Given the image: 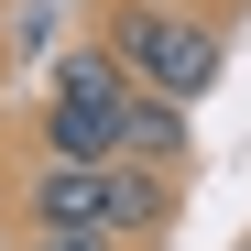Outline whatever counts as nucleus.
I'll return each instance as SVG.
<instances>
[{
    "label": "nucleus",
    "instance_id": "nucleus-1",
    "mask_svg": "<svg viewBox=\"0 0 251 251\" xmlns=\"http://www.w3.org/2000/svg\"><path fill=\"white\" fill-rule=\"evenodd\" d=\"M99 44L131 66V88H153V99H186V109H197L207 88H219V66H229V22L175 11V0H109Z\"/></svg>",
    "mask_w": 251,
    "mask_h": 251
},
{
    "label": "nucleus",
    "instance_id": "nucleus-2",
    "mask_svg": "<svg viewBox=\"0 0 251 251\" xmlns=\"http://www.w3.org/2000/svg\"><path fill=\"white\" fill-rule=\"evenodd\" d=\"M22 219L33 229H109V164H33L22 175Z\"/></svg>",
    "mask_w": 251,
    "mask_h": 251
},
{
    "label": "nucleus",
    "instance_id": "nucleus-3",
    "mask_svg": "<svg viewBox=\"0 0 251 251\" xmlns=\"http://www.w3.org/2000/svg\"><path fill=\"white\" fill-rule=\"evenodd\" d=\"M175 186H186V175L109 153V229H120V240H153V229H175Z\"/></svg>",
    "mask_w": 251,
    "mask_h": 251
},
{
    "label": "nucleus",
    "instance_id": "nucleus-4",
    "mask_svg": "<svg viewBox=\"0 0 251 251\" xmlns=\"http://www.w3.org/2000/svg\"><path fill=\"white\" fill-rule=\"evenodd\" d=\"M120 153H131V164H164V175H186V99L131 88V109H120Z\"/></svg>",
    "mask_w": 251,
    "mask_h": 251
},
{
    "label": "nucleus",
    "instance_id": "nucleus-5",
    "mask_svg": "<svg viewBox=\"0 0 251 251\" xmlns=\"http://www.w3.org/2000/svg\"><path fill=\"white\" fill-rule=\"evenodd\" d=\"M44 153H55V164H109V153H120V109L44 99Z\"/></svg>",
    "mask_w": 251,
    "mask_h": 251
},
{
    "label": "nucleus",
    "instance_id": "nucleus-6",
    "mask_svg": "<svg viewBox=\"0 0 251 251\" xmlns=\"http://www.w3.org/2000/svg\"><path fill=\"white\" fill-rule=\"evenodd\" d=\"M44 99H88V109H131V66H120L109 44H76V55H55V88Z\"/></svg>",
    "mask_w": 251,
    "mask_h": 251
},
{
    "label": "nucleus",
    "instance_id": "nucleus-7",
    "mask_svg": "<svg viewBox=\"0 0 251 251\" xmlns=\"http://www.w3.org/2000/svg\"><path fill=\"white\" fill-rule=\"evenodd\" d=\"M22 251H120V229H33Z\"/></svg>",
    "mask_w": 251,
    "mask_h": 251
},
{
    "label": "nucleus",
    "instance_id": "nucleus-8",
    "mask_svg": "<svg viewBox=\"0 0 251 251\" xmlns=\"http://www.w3.org/2000/svg\"><path fill=\"white\" fill-rule=\"evenodd\" d=\"M186 11H207V22H229V11H240V0H186Z\"/></svg>",
    "mask_w": 251,
    "mask_h": 251
},
{
    "label": "nucleus",
    "instance_id": "nucleus-9",
    "mask_svg": "<svg viewBox=\"0 0 251 251\" xmlns=\"http://www.w3.org/2000/svg\"><path fill=\"white\" fill-rule=\"evenodd\" d=\"M175 11H186V0H175Z\"/></svg>",
    "mask_w": 251,
    "mask_h": 251
},
{
    "label": "nucleus",
    "instance_id": "nucleus-10",
    "mask_svg": "<svg viewBox=\"0 0 251 251\" xmlns=\"http://www.w3.org/2000/svg\"><path fill=\"white\" fill-rule=\"evenodd\" d=\"M240 251H251V240H240Z\"/></svg>",
    "mask_w": 251,
    "mask_h": 251
}]
</instances>
